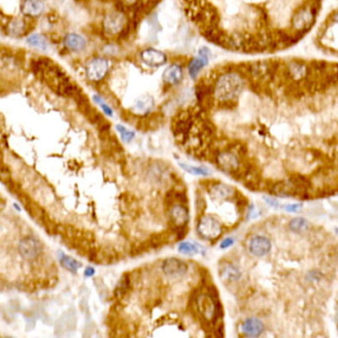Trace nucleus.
Listing matches in <instances>:
<instances>
[{"mask_svg": "<svg viewBox=\"0 0 338 338\" xmlns=\"http://www.w3.org/2000/svg\"><path fill=\"white\" fill-rule=\"evenodd\" d=\"M246 84V78L241 64L232 66L228 71L221 73L213 85V97L220 103L234 101L241 94Z\"/></svg>", "mask_w": 338, "mask_h": 338, "instance_id": "nucleus-1", "label": "nucleus"}, {"mask_svg": "<svg viewBox=\"0 0 338 338\" xmlns=\"http://www.w3.org/2000/svg\"><path fill=\"white\" fill-rule=\"evenodd\" d=\"M109 70V61L107 59L98 57L90 60L85 67L86 78L90 81H100L105 78Z\"/></svg>", "mask_w": 338, "mask_h": 338, "instance_id": "nucleus-2", "label": "nucleus"}, {"mask_svg": "<svg viewBox=\"0 0 338 338\" xmlns=\"http://www.w3.org/2000/svg\"><path fill=\"white\" fill-rule=\"evenodd\" d=\"M198 232L205 240H214L220 236L222 226L220 222L210 215H204L198 224Z\"/></svg>", "mask_w": 338, "mask_h": 338, "instance_id": "nucleus-3", "label": "nucleus"}, {"mask_svg": "<svg viewBox=\"0 0 338 338\" xmlns=\"http://www.w3.org/2000/svg\"><path fill=\"white\" fill-rule=\"evenodd\" d=\"M19 253L28 260H34L40 256L42 252V244L34 237H25L18 246Z\"/></svg>", "mask_w": 338, "mask_h": 338, "instance_id": "nucleus-4", "label": "nucleus"}, {"mask_svg": "<svg viewBox=\"0 0 338 338\" xmlns=\"http://www.w3.org/2000/svg\"><path fill=\"white\" fill-rule=\"evenodd\" d=\"M210 56V50L206 47H202L199 50V55L191 60L188 66V73L193 80H195L203 70V68L208 65Z\"/></svg>", "mask_w": 338, "mask_h": 338, "instance_id": "nucleus-5", "label": "nucleus"}, {"mask_svg": "<svg viewBox=\"0 0 338 338\" xmlns=\"http://www.w3.org/2000/svg\"><path fill=\"white\" fill-rule=\"evenodd\" d=\"M126 24V17L121 12H110L103 19L104 31L109 35L120 33Z\"/></svg>", "mask_w": 338, "mask_h": 338, "instance_id": "nucleus-6", "label": "nucleus"}, {"mask_svg": "<svg viewBox=\"0 0 338 338\" xmlns=\"http://www.w3.org/2000/svg\"><path fill=\"white\" fill-rule=\"evenodd\" d=\"M140 59L146 66L150 68H160L164 66L168 60L165 53L154 48L143 50L140 54Z\"/></svg>", "mask_w": 338, "mask_h": 338, "instance_id": "nucleus-7", "label": "nucleus"}, {"mask_svg": "<svg viewBox=\"0 0 338 338\" xmlns=\"http://www.w3.org/2000/svg\"><path fill=\"white\" fill-rule=\"evenodd\" d=\"M272 248V243L269 238L261 235H255L248 242V250L255 257L266 256Z\"/></svg>", "mask_w": 338, "mask_h": 338, "instance_id": "nucleus-8", "label": "nucleus"}, {"mask_svg": "<svg viewBox=\"0 0 338 338\" xmlns=\"http://www.w3.org/2000/svg\"><path fill=\"white\" fill-rule=\"evenodd\" d=\"M162 270L169 277H180L188 272V265L178 258H168L163 262Z\"/></svg>", "mask_w": 338, "mask_h": 338, "instance_id": "nucleus-9", "label": "nucleus"}, {"mask_svg": "<svg viewBox=\"0 0 338 338\" xmlns=\"http://www.w3.org/2000/svg\"><path fill=\"white\" fill-rule=\"evenodd\" d=\"M217 162L219 167L225 173H234L239 169L240 166L237 156L228 151L219 154Z\"/></svg>", "mask_w": 338, "mask_h": 338, "instance_id": "nucleus-10", "label": "nucleus"}, {"mask_svg": "<svg viewBox=\"0 0 338 338\" xmlns=\"http://www.w3.org/2000/svg\"><path fill=\"white\" fill-rule=\"evenodd\" d=\"M21 12L27 17H38L45 10L43 0H23L21 3Z\"/></svg>", "mask_w": 338, "mask_h": 338, "instance_id": "nucleus-11", "label": "nucleus"}, {"mask_svg": "<svg viewBox=\"0 0 338 338\" xmlns=\"http://www.w3.org/2000/svg\"><path fill=\"white\" fill-rule=\"evenodd\" d=\"M241 331L245 336L258 337L264 331V323L256 318H247L242 323Z\"/></svg>", "mask_w": 338, "mask_h": 338, "instance_id": "nucleus-12", "label": "nucleus"}, {"mask_svg": "<svg viewBox=\"0 0 338 338\" xmlns=\"http://www.w3.org/2000/svg\"><path fill=\"white\" fill-rule=\"evenodd\" d=\"M219 274L220 278L227 283H234L240 280L241 278V272L240 270L229 262H223L219 267Z\"/></svg>", "mask_w": 338, "mask_h": 338, "instance_id": "nucleus-13", "label": "nucleus"}, {"mask_svg": "<svg viewBox=\"0 0 338 338\" xmlns=\"http://www.w3.org/2000/svg\"><path fill=\"white\" fill-rule=\"evenodd\" d=\"M183 78L181 66L178 64L170 65L163 73V80L170 85H178Z\"/></svg>", "mask_w": 338, "mask_h": 338, "instance_id": "nucleus-14", "label": "nucleus"}, {"mask_svg": "<svg viewBox=\"0 0 338 338\" xmlns=\"http://www.w3.org/2000/svg\"><path fill=\"white\" fill-rule=\"evenodd\" d=\"M170 218L173 223L176 225V227L186 226L189 221L190 215H189L188 209L183 205L176 204L170 210Z\"/></svg>", "mask_w": 338, "mask_h": 338, "instance_id": "nucleus-15", "label": "nucleus"}, {"mask_svg": "<svg viewBox=\"0 0 338 338\" xmlns=\"http://www.w3.org/2000/svg\"><path fill=\"white\" fill-rule=\"evenodd\" d=\"M64 44L72 52H81L86 48V39L78 33H69L64 39Z\"/></svg>", "mask_w": 338, "mask_h": 338, "instance_id": "nucleus-16", "label": "nucleus"}, {"mask_svg": "<svg viewBox=\"0 0 338 338\" xmlns=\"http://www.w3.org/2000/svg\"><path fill=\"white\" fill-rule=\"evenodd\" d=\"M210 195L215 199H228L235 195V191L227 184L217 183L211 187Z\"/></svg>", "mask_w": 338, "mask_h": 338, "instance_id": "nucleus-17", "label": "nucleus"}, {"mask_svg": "<svg viewBox=\"0 0 338 338\" xmlns=\"http://www.w3.org/2000/svg\"><path fill=\"white\" fill-rule=\"evenodd\" d=\"M154 104H155V102H154V99L152 97L143 96L135 100L132 109L135 113L147 114L153 109Z\"/></svg>", "mask_w": 338, "mask_h": 338, "instance_id": "nucleus-18", "label": "nucleus"}, {"mask_svg": "<svg viewBox=\"0 0 338 338\" xmlns=\"http://www.w3.org/2000/svg\"><path fill=\"white\" fill-rule=\"evenodd\" d=\"M26 23L21 18H13L7 24V32L12 37H20L24 34Z\"/></svg>", "mask_w": 338, "mask_h": 338, "instance_id": "nucleus-19", "label": "nucleus"}, {"mask_svg": "<svg viewBox=\"0 0 338 338\" xmlns=\"http://www.w3.org/2000/svg\"><path fill=\"white\" fill-rule=\"evenodd\" d=\"M26 43L32 48L46 51L49 48L48 40L42 34H32L26 39Z\"/></svg>", "mask_w": 338, "mask_h": 338, "instance_id": "nucleus-20", "label": "nucleus"}, {"mask_svg": "<svg viewBox=\"0 0 338 338\" xmlns=\"http://www.w3.org/2000/svg\"><path fill=\"white\" fill-rule=\"evenodd\" d=\"M200 249L202 248L199 245L190 241H182L178 246V250L179 253L183 255H189V256H193L198 253H200Z\"/></svg>", "mask_w": 338, "mask_h": 338, "instance_id": "nucleus-21", "label": "nucleus"}, {"mask_svg": "<svg viewBox=\"0 0 338 338\" xmlns=\"http://www.w3.org/2000/svg\"><path fill=\"white\" fill-rule=\"evenodd\" d=\"M60 262L61 264V266H64V268H66L68 271H70L71 273L77 274L78 270L81 267V263L77 261L76 259L60 253Z\"/></svg>", "mask_w": 338, "mask_h": 338, "instance_id": "nucleus-22", "label": "nucleus"}, {"mask_svg": "<svg viewBox=\"0 0 338 338\" xmlns=\"http://www.w3.org/2000/svg\"><path fill=\"white\" fill-rule=\"evenodd\" d=\"M179 167L184 170L186 172H188L189 174H192V175H195V176H203V177H206V176H209L211 174V171L205 167H201V166H192V165H189V164H186V163H179Z\"/></svg>", "mask_w": 338, "mask_h": 338, "instance_id": "nucleus-23", "label": "nucleus"}, {"mask_svg": "<svg viewBox=\"0 0 338 338\" xmlns=\"http://www.w3.org/2000/svg\"><path fill=\"white\" fill-rule=\"evenodd\" d=\"M290 228L295 232H302L307 229L309 223L302 218H297L290 221Z\"/></svg>", "mask_w": 338, "mask_h": 338, "instance_id": "nucleus-24", "label": "nucleus"}, {"mask_svg": "<svg viewBox=\"0 0 338 338\" xmlns=\"http://www.w3.org/2000/svg\"><path fill=\"white\" fill-rule=\"evenodd\" d=\"M129 287H130L129 277H128L127 275L123 276L122 278H121V280H120V282H119V284H118V287H117V289H116L115 294H116L117 296L122 297L123 295H125V294L128 292Z\"/></svg>", "mask_w": 338, "mask_h": 338, "instance_id": "nucleus-25", "label": "nucleus"}, {"mask_svg": "<svg viewBox=\"0 0 338 338\" xmlns=\"http://www.w3.org/2000/svg\"><path fill=\"white\" fill-rule=\"evenodd\" d=\"M116 129H117V131L119 132L121 139H122L123 141H124V142L129 143V142H131V141L134 139V137H135V132H134V131L127 129L126 127H124L123 125L117 124V125H116Z\"/></svg>", "mask_w": 338, "mask_h": 338, "instance_id": "nucleus-26", "label": "nucleus"}, {"mask_svg": "<svg viewBox=\"0 0 338 338\" xmlns=\"http://www.w3.org/2000/svg\"><path fill=\"white\" fill-rule=\"evenodd\" d=\"M94 100L97 104L99 105V107L102 109V111L104 112L105 115L112 117L113 116V109L104 101V99H102L99 96H94Z\"/></svg>", "mask_w": 338, "mask_h": 338, "instance_id": "nucleus-27", "label": "nucleus"}, {"mask_svg": "<svg viewBox=\"0 0 338 338\" xmlns=\"http://www.w3.org/2000/svg\"><path fill=\"white\" fill-rule=\"evenodd\" d=\"M301 208V204L300 203H295V204H288L284 206V209L288 212H296L298 211Z\"/></svg>", "mask_w": 338, "mask_h": 338, "instance_id": "nucleus-28", "label": "nucleus"}, {"mask_svg": "<svg viewBox=\"0 0 338 338\" xmlns=\"http://www.w3.org/2000/svg\"><path fill=\"white\" fill-rule=\"evenodd\" d=\"M234 244V239L231 238V237H228V238H225L221 244H220V248L221 249H227L229 248L230 246H232Z\"/></svg>", "mask_w": 338, "mask_h": 338, "instance_id": "nucleus-29", "label": "nucleus"}, {"mask_svg": "<svg viewBox=\"0 0 338 338\" xmlns=\"http://www.w3.org/2000/svg\"><path fill=\"white\" fill-rule=\"evenodd\" d=\"M96 274V270L92 267H87L84 271V276L85 277H92Z\"/></svg>", "mask_w": 338, "mask_h": 338, "instance_id": "nucleus-30", "label": "nucleus"}, {"mask_svg": "<svg viewBox=\"0 0 338 338\" xmlns=\"http://www.w3.org/2000/svg\"><path fill=\"white\" fill-rule=\"evenodd\" d=\"M330 21H332V22H335V23H338V10H336V11H334L332 14H331V16H330V18H328Z\"/></svg>", "mask_w": 338, "mask_h": 338, "instance_id": "nucleus-31", "label": "nucleus"}, {"mask_svg": "<svg viewBox=\"0 0 338 338\" xmlns=\"http://www.w3.org/2000/svg\"><path fill=\"white\" fill-rule=\"evenodd\" d=\"M265 200H267V202L270 204V205H272V206H275V207H278L279 206V202L278 201H276V200H274V199H266L265 198Z\"/></svg>", "mask_w": 338, "mask_h": 338, "instance_id": "nucleus-32", "label": "nucleus"}, {"mask_svg": "<svg viewBox=\"0 0 338 338\" xmlns=\"http://www.w3.org/2000/svg\"><path fill=\"white\" fill-rule=\"evenodd\" d=\"M121 2H123L126 5H132L137 2V0H121Z\"/></svg>", "mask_w": 338, "mask_h": 338, "instance_id": "nucleus-33", "label": "nucleus"}]
</instances>
